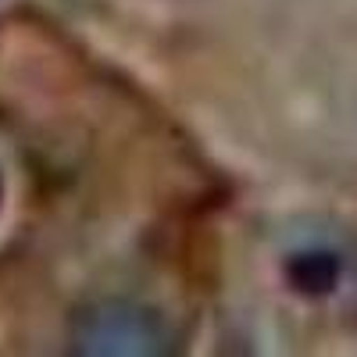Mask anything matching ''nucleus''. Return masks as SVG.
Returning a JSON list of instances; mask_svg holds the SVG:
<instances>
[{
    "label": "nucleus",
    "instance_id": "nucleus-1",
    "mask_svg": "<svg viewBox=\"0 0 357 357\" xmlns=\"http://www.w3.org/2000/svg\"><path fill=\"white\" fill-rule=\"evenodd\" d=\"M286 275H289L293 289H301V293H329L340 279V261L325 250L296 254L286 268Z\"/></svg>",
    "mask_w": 357,
    "mask_h": 357
}]
</instances>
